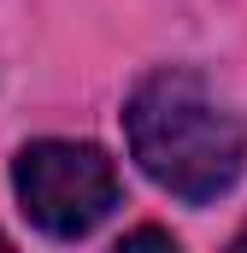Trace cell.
I'll return each instance as SVG.
<instances>
[{"instance_id": "obj_3", "label": "cell", "mask_w": 247, "mask_h": 253, "mask_svg": "<svg viewBox=\"0 0 247 253\" xmlns=\"http://www.w3.org/2000/svg\"><path fill=\"white\" fill-rule=\"evenodd\" d=\"M135 248H165V253H177V236L171 230H153V224H141V230H129L118 242V253H135Z\"/></svg>"}, {"instance_id": "obj_1", "label": "cell", "mask_w": 247, "mask_h": 253, "mask_svg": "<svg viewBox=\"0 0 247 253\" xmlns=\"http://www.w3.org/2000/svg\"><path fill=\"white\" fill-rule=\"evenodd\" d=\"M124 135H129L135 165L188 206H206L242 183L247 124L218 100L206 77H194L183 65L135 83L124 106Z\"/></svg>"}, {"instance_id": "obj_4", "label": "cell", "mask_w": 247, "mask_h": 253, "mask_svg": "<svg viewBox=\"0 0 247 253\" xmlns=\"http://www.w3.org/2000/svg\"><path fill=\"white\" fill-rule=\"evenodd\" d=\"M236 253H247V230H242V236H236Z\"/></svg>"}, {"instance_id": "obj_2", "label": "cell", "mask_w": 247, "mask_h": 253, "mask_svg": "<svg viewBox=\"0 0 247 253\" xmlns=\"http://www.w3.org/2000/svg\"><path fill=\"white\" fill-rule=\"evenodd\" d=\"M12 189L24 218L53 242H82L124 200L118 165L94 141H30L12 159Z\"/></svg>"}, {"instance_id": "obj_5", "label": "cell", "mask_w": 247, "mask_h": 253, "mask_svg": "<svg viewBox=\"0 0 247 253\" xmlns=\"http://www.w3.org/2000/svg\"><path fill=\"white\" fill-rule=\"evenodd\" d=\"M6 248H12V242H6V236H0V253H6Z\"/></svg>"}]
</instances>
